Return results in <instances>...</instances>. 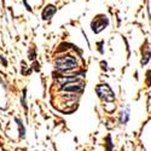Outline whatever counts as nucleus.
<instances>
[{
	"label": "nucleus",
	"instance_id": "nucleus-3",
	"mask_svg": "<svg viewBox=\"0 0 151 151\" xmlns=\"http://www.w3.org/2000/svg\"><path fill=\"white\" fill-rule=\"evenodd\" d=\"M106 26H108V19H106V17H102V21H100V22H99L98 18H96V19L92 22V29H93L94 33H99L100 30H103L104 27H106Z\"/></svg>",
	"mask_w": 151,
	"mask_h": 151
},
{
	"label": "nucleus",
	"instance_id": "nucleus-1",
	"mask_svg": "<svg viewBox=\"0 0 151 151\" xmlns=\"http://www.w3.org/2000/svg\"><path fill=\"white\" fill-rule=\"evenodd\" d=\"M56 68L62 70V71H68L71 70L74 68H76L78 62L74 57L71 56H67V57H59L58 59H56Z\"/></svg>",
	"mask_w": 151,
	"mask_h": 151
},
{
	"label": "nucleus",
	"instance_id": "nucleus-5",
	"mask_svg": "<svg viewBox=\"0 0 151 151\" xmlns=\"http://www.w3.org/2000/svg\"><path fill=\"white\" fill-rule=\"evenodd\" d=\"M121 115H122V116H121V122H122V123H126V122L128 121V117H129V111L126 110L124 112H122Z\"/></svg>",
	"mask_w": 151,
	"mask_h": 151
},
{
	"label": "nucleus",
	"instance_id": "nucleus-2",
	"mask_svg": "<svg viewBox=\"0 0 151 151\" xmlns=\"http://www.w3.org/2000/svg\"><path fill=\"white\" fill-rule=\"evenodd\" d=\"M97 93L100 98H103L106 102H112L115 99V94L111 91V88L108 85H99L97 87Z\"/></svg>",
	"mask_w": 151,
	"mask_h": 151
},
{
	"label": "nucleus",
	"instance_id": "nucleus-4",
	"mask_svg": "<svg viewBox=\"0 0 151 151\" xmlns=\"http://www.w3.org/2000/svg\"><path fill=\"white\" fill-rule=\"evenodd\" d=\"M55 12H56V7L52 6V5H48V6L44 10V12H42V18H44V19H50V18L53 16Z\"/></svg>",
	"mask_w": 151,
	"mask_h": 151
}]
</instances>
